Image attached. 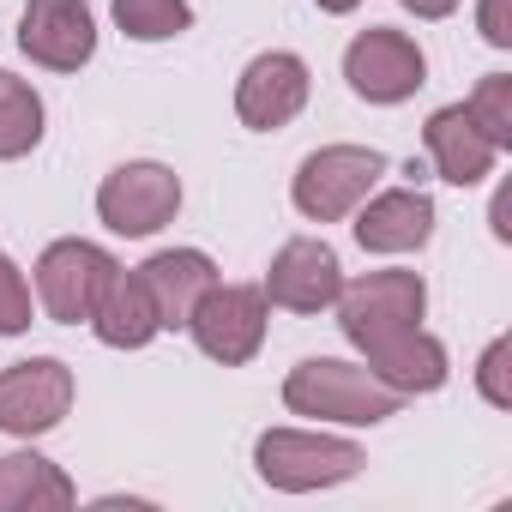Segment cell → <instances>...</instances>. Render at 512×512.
Segmentation results:
<instances>
[{"instance_id":"cell-1","label":"cell","mask_w":512,"mask_h":512,"mask_svg":"<svg viewBox=\"0 0 512 512\" xmlns=\"http://www.w3.org/2000/svg\"><path fill=\"white\" fill-rule=\"evenodd\" d=\"M284 404H290L296 416H320V422H350V428H362V422H386V416H398L404 392H392V386H386L374 368H362V362L314 356V362L290 368V380H284Z\"/></svg>"},{"instance_id":"cell-2","label":"cell","mask_w":512,"mask_h":512,"mask_svg":"<svg viewBox=\"0 0 512 512\" xmlns=\"http://www.w3.org/2000/svg\"><path fill=\"white\" fill-rule=\"evenodd\" d=\"M422 308H428V290H422L416 272H368L362 284L338 290V326L362 356L404 338V332H416Z\"/></svg>"},{"instance_id":"cell-3","label":"cell","mask_w":512,"mask_h":512,"mask_svg":"<svg viewBox=\"0 0 512 512\" xmlns=\"http://www.w3.org/2000/svg\"><path fill=\"white\" fill-rule=\"evenodd\" d=\"M380 175H386V157H380L374 145H326V151L302 157L290 193H296V211H302V217L338 223V217H350V211L374 193Z\"/></svg>"},{"instance_id":"cell-4","label":"cell","mask_w":512,"mask_h":512,"mask_svg":"<svg viewBox=\"0 0 512 512\" xmlns=\"http://www.w3.org/2000/svg\"><path fill=\"white\" fill-rule=\"evenodd\" d=\"M253 464L260 476L284 494H308V488H332V482H350L362 470V446L350 440H332V434H302V428H272L253 446Z\"/></svg>"},{"instance_id":"cell-5","label":"cell","mask_w":512,"mask_h":512,"mask_svg":"<svg viewBox=\"0 0 512 512\" xmlns=\"http://www.w3.org/2000/svg\"><path fill=\"white\" fill-rule=\"evenodd\" d=\"M266 314H272L266 290H253V284H211L199 296V308L187 314V332H193V344L211 362L241 368V362L260 356V344H266Z\"/></svg>"},{"instance_id":"cell-6","label":"cell","mask_w":512,"mask_h":512,"mask_svg":"<svg viewBox=\"0 0 512 512\" xmlns=\"http://www.w3.org/2000/svg\"><path fill=\"white\" fill-rule=\"evenodd\" d=\"M344 79H350V91L368 97V103H404V97L422 91L428 61H422L416 37L392 31V25H374V31H362V37L344 49Z\"/></svg>"},{"instance_id":"cell-7","label":"cell","mask_w":512,"mask_h":512,"mask_svg":"<svg viewBox=\"0 0 512 512\" xmlns=\"http://www.w3.org/2000/svg\"><path fill=\"white\" fill-rule=\"evenodd\" d=\"M109 272H115V260L97 241H55V247H43V260H37V302H43V314L61 320V326L91 320Z\"/></svg>"},{"instance_id":"cell-8","label":"cell","mask_w":512,"mask_h":512,"mask_svg":"<svg viewBox=\"0 0 512 512\" xmlns=\"http://www.w3.org/2000/svg\"><path fill=\"white\" fill-rule=\"evenodd\" d=\"M181 211V181L163 163H121L97 187V217L115 235H157Z\"/></svg>"},{"instance_id":"cell-9","label":"cell","mask_w":512,"mask_h":512,"mask_svg":"<svg viewBox=\"0 0 512 512\" xmlns=\"http://www.w3.org/2000/svg\"><path fill=\"white\" fill-rule=\"evenodd\" d=\"M73 410V368L55 356H31L0 368V434H49Z\"/></svg>"},{"instance_id":"cell-10","label":"cell","mask_w":512,"mask_h":512,"mask_svg":"<svg viewBox=\"0 0 512 512\" xmlns=\"http://www.w3.org/2000/svg\"><path fill=\"white\" fill-rule=\"evenodd\" d=\"M308 103V61L290 55V49H272V55H253L241 85H235V115L241 127L253 133H272V127H290Z\"/></svg>"},{"instance_id":"cell-11","label":"cell","mask_w":512,"mask_h":512,"mask_svg":"<svg viewBox=\"0 0 512 512\" xmlns=\"http://www.w3.org/2000/svg\"><path fill=\"white\" fill-rule=\"evenodd\" d=\"M19 49L49 73H79L97 55V19L85 0H31L19 19Z\"/></svg>"},{"instance_id":"cell-12","label":"cell","mask_w":512,"mask_h":512,"mask_svg":"<svg viewBox=\"0 0 512 512\" xmlns=\"http://www.w3.org/2000/svg\"><path fill=\"white\" fill-rule=\"evenodd\" d=\"M266 302L272 308H290V314H320V308H332L338 302V290H344V272H338V253L326 247V241H314V235H296V241H284L278 247V260H272V272H266Z\"/></svg>"},{"instance_id":"cell-13","label":"cell","mask_w":512,"mask_h":512,"mask_svg":"<svg viewBox=\"0 0 512 512\" xmlns=\"http://www.w3.org/2000/svg\"><path fill=\"white\" fill-rule=\"evenodd\" d=\"M428 235H434V199L416 187L374 193L356 211V241L368 253H416V247H428Z\"/></svg>"},{"instance_id":"cell-14","label":"cell","mask_w":512,"mask_h":512,"mask_svg":"<svg viewBox=\"0 0 512 512\" xmlns=\"http://www.w3.org/2000/svg\"><path fill=\"white\" fill-rule=\"evenodd\" d=\"M422 139H428V157H434L440 181H452V187H476V181L494 169V157H500V145L476 127V115H470L464 103L434 109L428 127H422Z\"/></svg>"},{"instance_id":"cell-15","label":"cell","mask_w":512,"mask_h":512,"mask_svg":"<svg viewBox=\"0 0 512 512\" xmlns=\"http://www.w3.org/2000/svg\"><path fill=\"white\" fill-rule=\"evenodd\" d=\"M151 302H157V320L163 326H187V314L199 308V296L217 284V266H211V253L199 247H169V253H151V260L139 266Z\"/></svg>"},{"instance_id":"cell-16","label":"cell","mask_w":512,"mask_h":512,"mask_svg":"<svg viewBox=\"0 0 512 512\" xmlns=\"http://www.w3.org/2000/svg\"><path fill=\"white\" fill-rule=\"evenodd\" d=\"M91 326H97V338H103L109 350H145V344L163 332L145 278H139V272H121V266L109 272V284H103V296H97V308H91Z\"/></svg>"},{"instance_id":"cell-17","label":"cell","mask_w":512,"mask_h":512,"mask_svg":"<svg viewBox=\"0 0 512 512\" xmlns=\"http://www.w3.org/2000/svg\"><path fill=\"white\" fill-rule=\"evenodd\" d=\"M368 368H374L392 392H404V398H416V392H440V386H446V344H440L434 332L416 326V332H404V338L368 350Z\"/></svg>"},{"instance_id":"cell-18","label":"cell","mask_w":512,"mask_h":512,"mask_svg":"<svg viewBox=\"0 0 512 512\" xmlns=\"http://www.w3.org/2000/svg\"><path fill=\"white\" fill-rule=\"evenodd\" d=\"M73 482L37 458V452H7L0 458V512H43V506H73Z\"/></svg>"},{"instance_id":"cell-19","label":"cell","mask_w":512,"mask_h":512,"mask_svg":"<svg viewBox=\"0 0 512 512\" xmlns=\"http://www.w3.org/2000/svg\"><path fill=\"white\" fill-rule=\"evenodd\" d=\"M37 139H43V97L25 79L0 73V157L13 163V157L37 151Z\"/></svg>"},{"instance_id":"cell-20","label":"cell","mask_w":512,"mask_h":512,"mask_svg":"<svg viewBox=\"0 0 512 512\" xmlns=\"http://www.w3.org/2000/svg\"><path fill=\"white\" fill-rule=\"evenodd\" d=\"M115 25L133 43H169L193 25V7L187 0H115Z\"/></svg>"},{"instance_id":"cell-21","label":"cell","mask_w":512,"mask_h":512,"mask_svg":"<svg viewBox=\"0 0 512 512\" xmlns=\"http://www.w3.org/2000/svg\"><path fill=\"white\" fill-rule=\"evenodd\" d=\"M470 115H476V127L506 151L512 145V73H488L482 85H476V97L464 103Z\"/></svg>"},{"instance_id":"cell-22","label":"cell","mask_w":512,"mask_h":512,"mask_svg":"<svg viewBox=\"0 0 512 512\" xmlns=\"http://www.w3.org/2000/svg\"><path fill=\"white\" fill-rule=\"evenodd\" d=\"M31 326V284L19 278V266L0 253V338H13Z\"/></svg>"},{"instance_id":"cell-23","label":"cell","mask_w":512,"mask_h":512,"mask_svg":"<svg viewBox=\"0 0 512 512\" xmlns=\"http://www.w3.org/2000/svg\"><path fill=\"white\" fill-rule=\"evenodd\" d=\"M506 362H512V344H506V338H494V344L482 350V362H476V386H482V398H488L494 410H506V404H512V380H506Z\"/></svg>"},{"instance_id":"cell-24","label":"cell","mask_w":512,"mask_h":512,"mask_svg":"<svg viewBox=\"0 0 512 512\" xmlns=\"http://www.w3.org/2000/svg\"><path fill=\"white\" fill-rule=\"evenodd\" d=\"M482 37L494 43V49H512V0H482Z\"/></svg>"},{"instance_id":"cell-25","label":"cell","mask_w":512,"mask_h":512,"mask_svg":"<svg viewBox=\"0 0 512 512\" xmlns=\"http://www.w3.org/2000/svg\"><path fill=\"white\" fill-rule=\"evenodd\" d=\"M404 7L416 19H446V13H458V0H404Z\"/></svg>"},{"instance_id":"cell-26","label":"cell","mask_w":512,"mask_h":512,"mask_svg":"<svg viewBox=\"0 0 512 512\" xmlns=\"http://www.w3.org/2000/svg\"><path fill=\"white\" fill-rule=\"evenodd\" d=\"M506 217H512V193H500V199H494V235H500V241L512 235V223H506Z\"/></svg>"},{"instance_id":"cell-27","label":"cell","mask_w":512,"mask_h":512,"mask_svg":"<svg viewBox=\"0 0 512 512\" xmlns=\"http://www.w3.org/2000/svg\"><path fill=\"white\" fill-rule=\"evenodd\" d=\"M362 0H320V13H356Z\"/></svg>"}]
</instances>
